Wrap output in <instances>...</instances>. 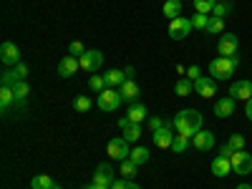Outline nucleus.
I'll list each match as a JSON object with an SVG mask.
<instances>
[{"label": "nucleus", "mask_w": 252, "mask_h": 189, "mask_svg": "<svg viewBox=\"0 0 252 189\" xmlns=\"http://www.w3.org/2000/svg\"><path fill=\"white\" fill-rule=\"evenodd\" d=\"M192 146L197 152H209L215 146V134L212 131H207V129H202V131H197L194 136H192Z\"/></svg>", "instance_id": "nucleus-15"}, {"label": "nucleus", "mask_w": 252, "mask_h": 189, "mask_svg": "<svg viewBox=\"0 0 252 189\" xmlns=\"http://www.w3.org/2000/svg\"><path fill=\"white\" fill-rule=\"evenodd\" d=\"M229 8H232L229 3H217V5H215V10H212V15H215V18H224V15L229 13Z\"/></svg>", "instance_id": "nucleus-39"}, {"label": "nucleus", "mask_w": 252, "mask_h": 189, "mask_svg": "<svg viewBox=\"0 0 252 189\" xmlns=\"http://www.w3.org/2000/svg\"><path fill=\"white\" fill-rule=\"evenodd\" d=\"M91 106H94V101H91L89 96H76V98H73V109H76V111H81V114L91 111Z\"/></svg>", "instance_id": "nucleus-31"}, {"label": "nucleus", "mask_w": 252, "mask_h": 189, "mask_svg": "<svg viewBox=\"0 0 252 189\" xmlns=\"http://www.w3.org/2000/svg\"><path fill=\"white\" fill-rule=\"evenodd\" d=\"M126 184H129V179H116L111 184V189H126Z\"/></svg>", "instance_id": "nucleus-43"}, {"label": "nucleus", "mask_w": 252, "mask_h": 189, "mask_svg": "<svg viewBox=\"0 0 252 189\" xmlns=\"http://www.w3.org/2000/svg\"><path fill=\"white\" fill-rule=\"evenodd\" d=\"M121 103H124V98H121V94H119L116 89H103L101 94H96V106H98L101 111H106V114L116 111Z\"/></svg>", "instance_id": "nucleus-3"}, {"label": "nucleus", "mask_w": 252, "mask_h": 189, "mask_svg": "<svg viewBox=\"0 0 252 189\" xmlns=\"http://www.w3.org/2000/svg\"><path fill=\"white\" fill-rule=\"evenodd\" d=\"M81 68V61L76 56H66V58H61L58 61V76L61 78H71L76 76V71Z\"/></svg>", "instance_id": "nucleus-14"}, {"label": "nucleus", "mask_w": 252, "mask_h": 189, "mask_svg": "<svg viewBox=\"0 0 252 189\" xmlns=\"http://www.w3.org/2000/svg\"><path fill=\"white\" fill-rule=\"evenodd\" d=\"M237 46H240V40L235 33H222L217 40V53L220 56H237Z\"/></svg>", "instance_id": "nucleus-9"}, {"label": "nucleus", "mask_w": 252, "mask_h": 189, "mask_svg": "<svg viewBox=\"0 0 252 189\" xmlns=\"http://www.w3.org/2000/svg\"><path fill=\"white\" fill-rule=\"evenodd\" d=\"M202 121H204V119H202V114H199L197 109H184V111H179V114L172 119L177 134L189 136V139H192L197 131H202Z\"/></svg>", "instance_id": "nucleus-1"}, {"label": "nucleus", "mask_w": 252, "mask_h": 189, "mask_svg": "<svg viewBox=\"0 0 252 189\" xmlns=\"http://www.w3.org/2000/svg\"><path fill=\"white\" fill-rule=\"evenodd\" d=\"M15 73H18V78H20V81H26V78H28V66H26L23 61H20L18 66H15Z\"/></svg>", "instance_id": "nucleus-41"}, {"label": "nucleus", "mask_w": 252, "mask_h": 189, "mask_svg": "<svg viewBox=\"0 0 252 189\" xmlns=\"http://www.w3.org/2000/svg\"><path fill=\"white\" fill-rule=\"evenodd\" d=\"M126 189H141V187H139L136 182H131V179H129V184H126Z\"/></svg>", "instance_id": "nucleus-47"}, {"label": "nucleus", "mask_w": 252, "mask_h": 189, "mask_svg": "<svg viewBox=\"0 0 252 189\" xmlns=\"http://www.w3.org/2000/svg\"><path fill=\"white\" fill-rule=\"evenodd\" d=\"M68 53H71V56H76V58H81L83 53H86V48H83L81 40H73V43L68 46Z\"/></svg>", "instance_id": "nucleus-38"}, {"label": "nucleus", "mask_w": 252, "mask_h": 189, "mask_svg": "<svg viewBox=\"0 0 252 189\" xmlns=\"http://www.w3.org/2000/svg\"><path fill=\"white\" fill-rule=\"evenodd\" d=\"M189 33H192V20L189 18H174V20H169V35L174 38V40H184Z\"/></svg>", "instance_id": "nucleus-8"}, {"label": "nucleus", "mask_w": 252, "mask_h": 189, "mask_svg": "<svg viewBox=\"0 0 252 189\" xmlns=\"http://www.w3.org/2000/svg\"><path fill=\"white\" fill-rule=\"evenodd\" d=\"M237 66H240L237 56H217L215 61H209V76L215 81H229L235 76Z\"/></svg>", "instance_id": "nucleus-2"}, {"label": "nucleus", "mask_w": 252, "mask_h": 189, "mask_svg": "<svg viewBox=\"0 0 252 189\" xmlns=\"http://www.w3.org/2000/svg\"><path fill=\"white\" fill-rule=\"evenodd\" d=\"M13 101H15V94H13V89H10V86H0V109H3V111H8Z\"/></svg>", "instance_id": "nucleus-25"}, {"label": "nucleus", "mask_w": 252, "mask_h": 189, "mask_svg": "<svg viewBox=\"0 0 252 189\" xmlns=\"http://www.w3.org/2000/svg\"><path fill=\"white\" fill-rule=\"evenodd\" d=\"M192 91H194V81H189L187 76H182V78L174 83V94H177V96H189Z\"/></svg>", "instance_id": "nucleus-22"}, {"label": "nucleus", "mask_w": 252, "mask_h": 189, "mask_svg": "<svg viewBox=\"0 0 252 189\" xmlns=\"http://www.w3.org/2000/svg\"><path fill=\"white\" fill-rule=\"evenodd\" d=\"M53 189H63V187H53Z\"/></svg>", "instance_id": "nucleus-49"}, {"label": "nucleus", "mask_w": 252, "mask_h": 189, "mask_svg": "<svg viewBox=\"0 0 252 189\" xmlns=\"http://www.w3.org/2000/svg\"><path fill=\"white\" fill-rule=\"evenodd\" d=\"M124 131V139L129 141V144H134V141H139L141 139V124H129L126 129H121Z\"/></svg>", "instance_id": "nucleus-26"}, {"label": "nucleus", "mask_w": 252, "mask_h": 189, "mask_svg": "<svg viewBox=\"0 0 252 189\" xmlns=\"http://www.w3.org/2000/svg\"><path fill=\"white\" fill-rule=\"evenodd\" d=\"M189 144H192V139H189V136L177 134V136H174V141H172V152H174V154H184V152L189 149Z\"/></svg>", "instance_id": "nucleus-27"}, {"label": "nucleus", "mask_w": 252, "mask_h": 189, "mask_svg": "<svg viewBox=\"0 0 252 189\" xmlns=\"http://www.w3.org/2000/svg\"><path fill=\"white\" fill-rule=\"evenodd\" d=\"M161 10H164V15L169 18V20L179 18V15H182V0H166Z\"/></svg>", "instance_id": "nucleus-23"}, {"label": "nucleus", "mask_w": 252, "mask_h": 189, "mask_svg": "<svg viewBox=\"0 0 252 189\" xmlns=\"http://www.w3.org/2000/svg\"><path fill=\"white\" fill-rule=\"evenodd\" d=\"M227 141L232 144V146H235L237 152H240V149H245V136H242V134H232V136H229Z\"/></svg>", "instance_id": "nucleus-40"}, {"label": "nucleus", "mask_w": 252, "mask_h": 189, "mask_svg": "<svg viewBox=\"0 0 252 189\" xmlns=\"http://www.w3.org/2000/svg\"><path fill=\"white\" fill-rule=\"evenodd\" d=\"M119 164H121V177H126V179L136 177V164H134L131 159H124V161H119Z\"/></svg>", "instance_id": "nucleus-34"}, {"label": "nucleus", "mask_w": 252, "mask_h": 189, "mask_svg": "<svg viewBox=\"0 0 252 189\" xmlns=\"http://www.w3.org/2000/svg\"><path fill=\"white\" fill-rule=\"evenodd\" d=\"M0 61H3L5 66H18L20 63V48L13 40H5V43L0 46Z\"/></svg>", "instance_id": "nucleus-11"}, {"label": "nucleus", "mask_w": 252, "mask_h": 189, "mask_svg": "<svg viewBox=\"0 0 252 189\" xmlns=\"http://www.w3.org/2000/svg\"><path fill=\"white\" fill-rule=\"evenodd\" d=\"M217 5V0H194V13H202V15H212Z\"/></svg>", "instance_id": "nucleus-28"}, {"label": "nucleus", "mask_w": 252, "mask_h": 189, "mask_svg": "<svg viewBox=\"0 0 252 189\" xmlns=\"http://www.w3.org/2000/svg\"><path fill=\"white\" fill-rule=\"evenodd\" d=\"M146 124H149L152 134H154V131H159L161 126H166V121H164V119H159V116H149V119H146Z\"/></svg>", "instance_id": "nucleus-37"}, {"label": "nucleus", "mask_w": 252, "mask_h": 189, "mask_svg": "<svg viewBox=\"0 0 252 189\" xmlns=\"http://www.w3.org/2000/svg\"><path fill=\"white\" fill-rule=\"evenodd\" d=\"M235 114V98L232 96H222L215 101V116L217 119H229Z\"/></svg>", "instance_id": "nucleus-16"}, {"label": "nucleus", "mask_w": 252, "mask_h": 189, "mask_svg": "<svg viewBox=\"0 0 252 189\" xmlns=\"http://www.w3.org/2000/svg\"><path fill=\"white\" fill-rule=\"evenodd\" d=\"M194 91H197V96H202V98H212V96L217 94V81H215L212 76H202V78L194 81Z\"/></svg>", "instance_id": "nucleus-12"}, {"label": "nucleus", "mask_w": 252, "mask_h": 189, "mask_svg": "<svg viewBox=\"0 0 252 189\" xmlns=\"http://www.w3.org/2000/svg\"><path fill=\"white\" fill-rule=\"evenodd\" d=\"M103 78H106V89H121L124 81H126V73L114 68V71H109V73H103Z\"/></svg>", "instance_id": "nucleus-19"}, {"label": "nucleus", "mask_w": 252, "mask_h": 189, "mask_svg": "<svg viewBox=\"0 0 252 189\" xmlns=\"http://www.w3.org/2000/svg\"><path fill=\"white\" fill-rule=\"evenodd\" d=\"M237 149H235V146L232 144H229V141H224V144H220V149H217V154L220 157H224V159H229V157H232Z\"/></svg>", "instance_id": "nucleus-36"}, {"label": "nucleus", "mask_w": 252, "mask_h": 189, "mask_svg": "<svg viewBox=\"0 0 252 189\" xmlns=\"http://www.w3.org/2000/svg\"><path fill=\"white\" fill-rule=\"evenodd\" d=\"M119 94H121V98H124L126 103H136V101H139V83H136L134 78H126L124 86L119 89Z\"/></svg>", "instance_id": "nucleus-17"}, {"label": "nucleus", "mask_w": 252, "mask_h": 189, "mask_svg": "<svg viewBox=\"0 0 252 189\" xmlns=\"http://www.w3.org/2000/svg\"><path fill=\"white\" fill-rule=\"evenodd\" d=\"M20 78H18V73H15V68L13 71H3V73H0V86H15V83H18Z\"/></svg>", "instance_id": "nucleus-32"}, {"label": "nucleus", "mask_w": 252, "mask_h": 189, "mask_svg": "<svg viewBox=\"0 0 252 189\" xmlns=\"http://www.w3.org/2000/svg\"><path fill=\"white\" fill-rule=\"evenodd\" d=\"M207 33L209 35H222L224 33V18H209V26H207Z\"/></svg>", "instance_id": "nucleus-29"}, {"label": "nucleus", "mask_w": 252, "mask_h": 189, "mask_svg": "<svg viewBox=\"0 0 252 189\" xmlns=\"http://www.w3.org/2000/svg\"><path fill=\"white\" fill-rule=\"evenodd\" d=\"M229 164H232V172L250 174L252 172V154H247L245 149H240V152H235L232 157H229Z\"/></svg>", "instance_id": "nucleus-7"}, {"label": "nucleus", "mask_w": 252, "mask_h": 189, "mask_svg": "<svg viewBox=\"0 0 252 189\" xmlns=\"http://www.w3.org/2000/svg\"><path fill=\"white\" fill-rule=\"evenodd\" d=\"M126 116H129V121H134V124H141L144 119H149V116H146V106H144L141 101L131 103V109H129V114H126Z\"/></svg>", "instance_id": "nucleus-20"}, {"label": "nucleus", "mask_w": 252, "mask_h": 189, "mask_svg": "<svg viewBox=\"0 0 252 189\" xmlns=\"http://www.w3.org/2000/svg\"><path fill=\"white\" fill-rule=\"evenodd\" d=\"M83 189H111V187H101V184H94V182H91L89 187H83Z\"/></svg>", "instance_id": "nucleus-45"}, {"label": "nucleus", "mask_w": 252, "mask_h": 189, "mask_svg": "<svg viewBox=\"0 0 252 189\" xmlns=\"http://www.w3.org/2000/svg\"><path fill=\"white\" fill-rule=\"evenodd\" d=\"M209 18H212V15L194 13V18H189V20H192V28H197V31H207V26H209Z\"/></svg>", "instance_id": "nucleus-35"}, {"label": "nucleus", "mask_w": 252, "mask_h": 189, "mask_svg": "<svg viewBox=\"0 0 252 189\" xmlns=\"http://www.w3.org/2000/svg\"><path fill=\"white\" fill-rule=\"evenodd\" d=\"M78 61H81V68H83V71L96 73V71L103 66V53H101V51H86Z\"/></svg>", "instance_id": "nucleus-10"}, {"label": "nucleus", "mask_w": 252, "mask_h": 189, "mask_svg": "<svg viewBox=\"0 0 252 189\" xmlns=\"http://www.w3.org/2000/svg\"><path fill=\"white\" fill-rule=\"evenodd\" d=\"M237 189H252V184H247V182H245V184H237Z\"/></svg>", "instance_id": "nucleus-48"}, {"label": "nucleus", "mask_w": 252, "mask_h": 189, "mask_svg": "<svg viewBox=\"0 0 252 189\" xmlns=\"http://www.w3.org/2000/svg\"><path fill=\"white\" fill-rule=\"evenodd\" d=\"M229 172H232V164H229V159H224V157H217V159L212 161V174H215V177L224 179Z\"/></svg>", "instance_id": "nucleus-18"}, {"label": "nucleus", "mask_w": 252, "mask_h": 189, "mask_svg": "<svg viewBox=\"0 0 252 189\" xmlns=\"http://www.w3.org/2000/svg\"><path fill=\"white\" fill-rule=\"evenodd\" d=\"M149 157H152V152L146 149V146H134V149H131V154H129V159H131L136 166L146 164V161H149Z\"/></svg>", "instance_id": "nucleus-21"}, {"label": "nucleus", "mask_w": 252, "mask_h": 189, "mask_svg": "<svg viewBox=\"0 0 252 189\" xmlns=\"http://www.w3.org/2000/svg\"><path fill=\"white\" fill-rule=\"evenodd\" d=\"M154 146L157 149H172V141H174V124L166 121V126H161L159 131H154Z\"/></svg>", "instance_id": "nucleus-6"}, {"label": "nucleus", "mask_w": 252, "mask_h": 189, "mask_svg": "<svg viewBox=\"0 0 252 189\" xmlns=\"http://www.w3.org/2000/svg\"><path fill=\"white\" fill-rule=\"evenodd\" d=\"M106 152H109V157H111V159H116V161L129 159V154H131V149H129V141H126L124 136L111 139V141H109V146H106Z\"/></svg>", "instance_id": "nucleus-5"}, {"label": "nucleus", "mask_w": 252, "mask_h": 189, "mask_svg": "<svg viewBox=\"0 0 252 189\" xmlns=\"http://www.w3.org/2000/svg\"><path fill=\"white\" fill-rule=\"evenodd\" d=\"M245 116L252 121V98H250V101H245Z\"/></svg>", "instance_id": "nucleus-44"}, {"label": "nucleus", "mask_w": 252, "mask_h": 189, "mask_svg": "<svg viewBox=\"0 0 252 189\" xmlns=\"http://www.w3.org/2000/svg\"><path fill=\"white\" fill-rule=\"evenodd\" d=\"M89 89H91V91H96V94H101L103 89H106V78L91 73V78H89Z\"/></svg>", "instance_id": "nucleus-33"}, {"label": "nucleus", "mask_w": 252, "mask_h": 189, "mask_svg": "<svg viewBox=\"0 0 252 189\" xmlns=\"http://www.w3.org/2000/svg\"><path fill=\"white\" fill-rule=\"evenodd\" d=\"M13 94H15V101H26V98H28V94H31L28 81H18L15 86H13Z\"/></svg>", "instance_id": "nucleus-30"}, {"label": "nucleus", "mask_w": 252, "mask_h": 189, "mask_svg": "<svg viewBox=\"0 0 252 189\" xmlns=\"http://www.w3.org/2000/svg\"><path fill=\"white\" fill-rule=\"evenodd\" d=\"M116 182V172L109 161H101L96 164V172H94V184H101V187H111Z\"/></svg>", "instance_id": "nucleus-4"}, {"label": "nucleus", "mask_w": 252, "mask_h": 189, "mask_svg": "<svg viewBox=\"0 0 252 189\" xmlns=\"http://www.w3.org/2000/svg\"><path fill=\"white\" fill-rule=\"evenodd\" d=\"M53 187H56L53 177H48V174H38L31 179V189H53Z\"/></svg>", "instance_id": "nucleus-24"}, {"label": "nucleus", "mask_w": 252, "mask_h": 189, "mask_svg": "<svg viewBox=\"0 0 252 189\" xmlns=\"http://www.w3.org/2000/svg\"><path fill=\"white\" fill-rule=\"evenodd\" d=\"M124 73H126V78H131V76H134V68H131V66H126Z\"/></svg>", "instance_id": "nucleus-46"}, {"label": "nucleus", "mask_w": 252, "mask_h": 189, "mask_svg": "<svg viewBox=\"0 0 252 189\" xmlns=\"http://www.w3.org/2000/svg\"><path fill=\"white\" fill-rule=\"evenodd\" d=\"M229 96H232L235 101H250L252 98V81H235L232 86H229Z\"/></svg>", "instance_id": "nucleus-13"}, {"label": "nucleus", "mask_w": 252, "mask_h": 189, "mask_svg": "<svg viewBox=\"0 0 252 189\" xmlns=\"http://www.w3.org/2000/svg\"><path fill=\"white\" fill-rule=\"evenodd\" d=\"M187 78H189V81H197V78H202L199 66H189V68H187Z\"/></svg>", "instance_id": "nucleus-42"}]
</instances>
